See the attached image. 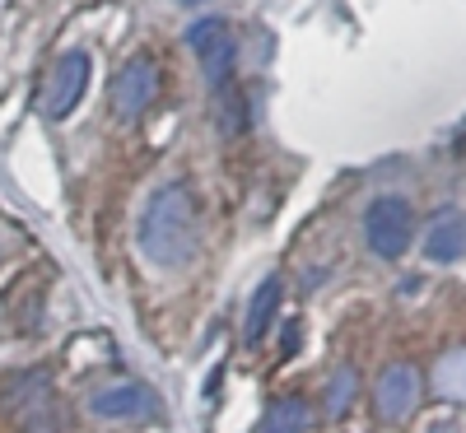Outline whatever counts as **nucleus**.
<instances>
[{
    "label": "nucleus",
    "instance_id": "1",
    "mask_svg": "<svg viewBox=\"0 0 466 433\" xmlns=\"http://www.w3.org/2000/svg\"><path fill=\"white\" fill-rule=\"evenodd\" d=\"M197 243H201L197 196H191L187 182H164L149 196V206L140 215V252L154 266L177 270L197 257Z\"/></svg>",
    "mask_w": 466,
    "mask_h": 433
},
{
    "label": "nucleus",
    "instance_id": "2",
    "mask_svg": "<svg viewBox=\"0 0 466 433\" xmlns=\"http://www.w3.org/2000/svg\"><path fill=\"white\" fill-rule=\"evenodd\" d=\"M415 238V215L401 196H378V201L364 210V243L373 257L382 261H401L406 247Z\"/></svg>",
    "mask_w": 466,
    "mask_h": 433
},
{
    "label": "nucleus",
    "instance_id": "3",
    "mask_svg": "<svg viewBox=\"0 0 466 433\" xmlns=\"http://www.w3.org/2000/svg\"><path fill=\"white\" fill-rule=\"evenodd\" d=\"M187 47L201 56V70H206V85L210 94L219 89H233L238 85V75H233V61H238V43H233V33L224 19H197L187 28Z\"/></svg>",
    "mask_w": 466,
    "mask_h": 433
},
{
    "label": "nucleus",
    "instance_id": "4",
    "mask_svg": "<svg viewBox=\"0 0 466 433\" xmlns=\"http://www.w3.org/2000/svg\"><path fill=\"white\" fill-rule=\"evenodd\" d=\"M154 98H159V65H154L149 56H136V61H127L122 70H116V80H112V107H116L122 122L145 116Z\"/></svg>",
    "mask_w": 466,
    "mask_h": 433
},
{
    "label": "nucleus",
    "instance_id": "5",
    "mask_svg": "<svg viewBox=\"0 0 466 433\" xmlns=\"http://www.w3.org/2000/svg\"><path fill=\"white\" fill-rule=\"evenodd\" d=\"M89 52H66L52 70L47 80V94H43V116H52V122H61V116H70L75 107H80L85 89H89Z\"/></svg>",
    "mask_w": 466,
    "mask_h": 433
},
{
    "label": "nucleus",
    "instance_id": "6",
    "mask_svg": "<svg viewBox=\"0 0 466 433\" xmlns=\"http://www.w3.org/2000/svg\"><path fill=\"white\" fill-rule=\"evenodd\" d=\"M415 401H420V373L410 364H392L373 387V406L382 419H406Z\"/></svg>",
    "mask_w": 466,
    "mask_h": 433
},
{
    "label": "nucleus",
    "instance_id": "7",
    "mask_svg": "<svg viewBox=\"0 0 466 433\" xmlns=\"http://www.w3.org/2000/svg\"><path fill=\"white\" fill-rule=\"evenodd\" d=\"M280 298H285V280L280 275H266V280L257 285V294L248 298V312H243V340L248 345H261L270 322H276V312H280Z\"/></svg>",
    "mask_w": 466,
    "mask_h": 433
},
{
    "label": "nucleus",
    "instance_id": "8",
    "mask_svg": "<svg viewBox=\"0 0 466 433\" xmlns=\"http://www.w3.org/2000/svg\"><path fill=\"white\" fill-rule=\"evenodd\" d=\"M89 410L98 419H145V415H154V397H149V387L122 382V387L98 391V397L89 401Z\"/></svg>",
    "mask_w": 466,
    "mask_h": 433
},
{
    "label": "nucleus",
    "instance_id": "9",
    "mask_svg": "<svg viewBox=\"0 0 466 433\" xmlns=\"http://www.w3.org/2000/svg\"><path fill=\"white\" fill-rule=\"evenodd\" d=\"M424 257H430L434 266H452V261L466 257V224H461V215L443 210L430 224V233H424Z\"/></svg>",
    "mask_w": 466,
    "mask_h": 433
},
{
    "label": "nucleus",
    "instance_id": "10",
    "mask_svg": "<svg viewBox=\"0 0 466 433\" xmlns=\"http://www.w3.org/2000/svg\"><path fill=\"white\" fill-rule=\"evenodd\" d=\"M355 397H360V373L345 364V368H336V373H331V382H327V391H322V410L340 419V415H350Z\"/></svg>",
    "mask_w": 466,
    "mask_h": 433
},
{
    "label": "nucleus",
    "instance_id": "11",
    "mask_svg": "<svg viewBox=\"0 0 466 433\" xmlns=\"http://www.w3.org/2000/svg\"><path fill=\"white\" fill-rule=\"evenodd\" d=\"M308 424H313V415H308V406L303 401H276L266 410V419H261V428L257 433H303Z\"/></svg>",
    "mask_w": 466,
    "mask_h": 433
},
{
    "label": "nucleus",
    "instance_id": "12",
    "mask_svg": "<svg viewBox=\"0 0 466 433\" xmlns=\"http://www.w3.org/2000/svg\"><path fill=\"white\" fill-rule=\"evenodd\" d=\"M215 116H219V131H224V136L248 131V98H243V89H238V85L215 94Z\"/></svg>",
    "mask_w": 466,
    "mask_h": 433
},
{
    "label": "nucleus",
    "instance_id": "13",
    "mask_svg": "<svg viewBox=\"0 0 466 433\" xmlns=\"http://www.w3.org/2000/svg\"><path fill=\"white\" fill-rule=\"evenodd\" d=\"M280 345H285V354H294V349H299V322H289V327H285V340H280Z\"/></svg>",
    "mask_w": 466,
    "mask_h": 433
},
{
    "label": "nucleus",
    "instance_id": "14",
    "mask_svg": "<svg viewBox=\"0 0 466 433\" xmlns=\"http://www.w3.org/2000/svg\"><path fill=\"white\" fill-rule=\"evenodd\" d=\"M430 433H461V428H457V419H439Z\"/></svg>",
    "mask_w": 466,
    "mask_h": 433
},
{
    "label": "nucleus",
    "instance_id": "15",
    "mask_svg": "<svg viewBox=\"0 0 466 433\" xmlns=\"http://www.w3.org/2000/svg\"><path fill=\"white\" fill-rule=\"evenodd\" d=\"M177 5H210V0H177Z\"/></svg>",
    "mask_w": 466,
    "mask_h": 433
}]
</instances>
